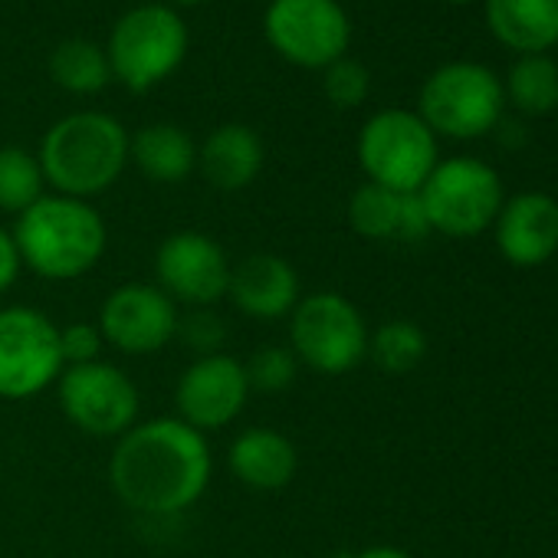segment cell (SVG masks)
Returning a JSON list of instances; mask_svg holds the SVG:
<instances>
[{
  "label": "cell",
  "instance_id": "obj_1",
  "mask_svg": "<svg viewBox=\"0 0 558 558\" xmlns=\"http://www.w3.org/2000/svg\"><path fill=\"white\" fill-rule=\"evenodd\" d=\"M214 476L207 434L181 417H151L125 430L109 453L112 493L138 515L171 519L201 502Z\"/></svg>",
  "mask_w": 558,
  "mask_h": 558
},
{
  "label": "cell",
  "instance_id": "obj_2",
  "mask_svg": "<svg viewBox=\"0 0 558 558\" xmlns=\"http://www.w3.org/2000/svg\"><path fill=\"white\" fill-rule=\"evenodd\" d=\"M14 240L31 269L50 283H73L93 272L109 246V227L93 201L44 194L14 223Z\"/></svg>",
  "mask_w": 558,
  "mask_h": 558
},
{
  "label": "cell",
  "instance_id": "obj_3",
  "mask_svg": "<svg viewBox=\"0 0 558 558\" xmlns=\"http://www.w3.org/2000/svg\"><path fill=\"white\" fill-rule=\"evenodd\" d=\"M129 132L125 125L96 109L70 112L53 122L40 142V168L53 194L93 201L106 194L129 165Z\"/></svg>",
  "mask_w": 558,
  "mask_h": 558
},
{
  "label": "cell",
  "instance_id": "obj_4",
  "mask_svg": "<svg viewBox=\"0 0 558 558\" xmlns=\"http://www.w3.org/2000/svg\"><path fill=\"white\" fill-rule=\"evenodd\" d=\"M187 24L168 4H142L125 11L109 37V66L129 93H148L174 76L187 57Z\"/></svg>",
  "mask_w": 558,
  "mask_h": 558
},
{
  "label": "cell",
  "instance_id": "obj_5",
  "mask_svg": "<svg viewBox=\"0 0 558 558\" xmlns=\"http://www.w3.org/2000/svg\"><path fill=\"white\" fill-rule=\"evenodd\" d=\"M506 96L502 80L473 60H453L437 66L417 96V116L434 135L457 142L480 138L502 122Z\"/></svg>",
  "mask_w": 558,
  "mask_h": 558
},
{
  "label": "cell",
  "instance_id": "obj_6",
  "mask_svg": "<svg viewBox=\"0 0 558 558\" xmlns=\"http://www.w3.org/2000/svg\"><path fill=\"white\" fill-rule=\"evenodd\" d=\"M368 336L362 310L336 290L310 293L290 313V349L300 368L326 378L355 372L368 359Z\"/></svg>",
  "mask_w": 558,
  "mask_h": 558
},
{
  "label": "cell",
  "instance_id": "obj_7",
  "mask_svg": "<svg viewBox=\"0 0 558 558\" xmlns=\"http://www.w3.org/2000/svg\"><path fill=\"white\" fill-rule=\"evenodd\" d=\"M437 161V135L411 109H381L359 132V165L388 191L417 194Z\"/></svg>",
  "mask_w": 558,
  "mask_h": 558
},
{
  "label": "cell",
  "instance_id": "obj_8",
  "mask_svg": "<svg viewBox=\"0 0 558 558\" xmlns=\"http://www.w3.org/2000/svg\"><path fill=\"white\" fill-rule=\"evenodd\" d=\"M430 230L444 236H476L496 223L502 207V181L480 158H447L437 161L430 178L417 191Z\"/></svg>",
  "mask_w": 558,
  "mask_h": 558
},
{
  "label": "cell",
  "instance_id": "obj_9",
  "mask_svg": "<svg viewBox=\"0 0 558 558\" xmlns=\"http://www.w3.org/2000/svg\"><path fill=\"white\" fill-rule=\"evenodd\" d=\"M60 375V326L37 306L0 310V398H37L53 388Z\"/></svg>",
  "mask_w": 558,
  "mask_h": 558
},
{
  "label": "cell",
  "instance_id": "obj_10",
  "mask_svg": "<svg viewBox=\"0 0 558 558\" xmlns=\"http://www.w3.org/2000/svg\"><path fill=\"white\" fill-rule=\"evenodd\" d=\"M263 34L287 63L300 70H326L345 57L352 21L339 0H269Z\"/></svg>",
  "mask_w": 558,
  "mask_h": 558
},
{
  "label": "cell",
  "instance_id": "obj_11",
  "mask_svg": "<svg viewBox=\"0 0 558 558\" xmlns=\"http://www.w3.org/2000/svg\"><path fill=\"white\" fill-rule=\"evenodd\" d=\"M57 398L66 421L99 440H119L138 424L142 395L138 385L112 362L73 365L57 378Z\"/></svg>",
  "mask_w": 558,
  "mask_h": 558
},
{
  "label": "cell",
  "instance_id": "obj_12",
  "mask_svg": "<svg viewBox=\"0 0 558 558\" xmlns=\"http://www.w3.org/2000/svg\"><path fill=\"white\" fill-rule=\"evenodd\" d=\"M230 269L227 250L201 230L168 233L155 250V287L187 310H214L227 300Z\"/></svg>",
  "mask_w": 558,
  "mask_h": 558
},
{
  "label": "cell",
  "instance_id": "obj_13",
  "mask_svg": "<svg viewBox=\"0 0 558 558\" xmlns=\"http://www.w3.org/2000/svg\"><path fill=\"white\" fill-rule=\"evenodd\" d=\"M181 306L155 283H122L99 306V332L122 355H155L178 336Z\"/></svg>",
  "mask_w": 558,
  "mask_h": 558
},
{
  "label": "cell",
  "instance_id": "obj_14",
  "mask_svg": "<svg viewBox=\"0 0 558 558\" xmlns=\"http://www.w3.org/2000/svg\"><path fill=\"white\" fill-rule=\"evenodd\" d=\"M250 395L253 391L240 359L227 352L204 355L194 359L174 385V417H181L201 434L223 430L243 414Z\"/></svg>",
  "mask_w": 558,
  "mask_h": 558
},
{
  "label": "cell",
  "instance_id": "obj_15",
  "mask_svg": "<svg viewBox=\"0 0 558 558\" xmlns=\"http://www.w3.org/2000/svg\"><path fill=\"white\" fill-rule=\"evenodd\" d=\"M227 300L240 316L256 323L290 319V313L303 300L300 272L279 253H250L230 269Z\"/></svg>",
  "mask_w": 558,
  "mask_h": 558
},
{
  "label": "cell",
  "instance_id": "obj_16",
  "mask_svg": "<svg viewBox=\"0 0 558 558\" xmlns=\"http://www.w3.org/2000/svg\"><path fill=\"white\" fill-rule=\"evenodd\" d=\"M496 243L512 266H542L558 250V201L525 191L502 201L496 214Z\"/></svg>",
  "mask_w": 558,
  "mask_h": 558
},
{
  "label": "cell",
  "instance_id": "obj_17",
  "mask_svg": "<svg viewBox=\"0 0 558 558\" xmlns=\"http://www.w3.org/2000/svg\"><path fill=\"white\" fill-rule=\"evenodd\" d=\"M230 476L256 493L287 489L300 473V450L293 437L276 427H246L227 447Z\"/></svg>",
  "mask_w": 558,
  "mask_h": 558
},
{
  "label": "cell",
  "instance_id": "obj_18",
  "mask_svg": "<svg viewBox=\"0 0 558 558\" xmlns=\"http://www.w3.org/2000/svg\"><path fill=\"white\" fill-rule=\"evenodd\" d=\"M349 223L359 236L378 243H421L434 233L417 194H398L372 181L355 187V194L349 197Z\"/></svg>",
  "mask_w": 558,
  "mask_h": 558
},
{
  "label": "cell",
  "instance_id": "obj_19",
  "mask_svg": "<svg viewBox=\"0 0 558 558\" xmlns=\"http://www.w3.org/2000/svg\"><path fill=\"white\" fill-rule=\"evenodd\" d=\"M263 161H266L263 138L240 122H227L214 129L204 138V145H197V171L210 187L227 194L250 187L259 178Z\"/></svg>",
  "mask_w": 558,
  "mask_h": 558
},
{
  "label": "cell",
  "instance_id": "obj_20",
  "mask_svg": "<svg viewBox=\"0 0 558 558\" xmlns=\"http://www.w3.org/2000/svg\"><path fill=\"white\" fill-rule=\"evenodd\" d=\"M486 27L519 57L558 47V0H486Z\"/></svg>",
  "mask_w": 558,
  "mask_h": 558
},
{
  "label": "cell",
  "instance_id": "obj_21",
  "mask_svg": "<svg viewBox=\"0 0 558 558\" xmlns=\"http://www.w3.org/2000/svg\"><path fill=\"white\" fill-rule=\"evenodd\" d=\"M129 161L155 184H181L197 168V145L181 125L151 122L129 138Z\"/></svg>",
  "mask_w": 558,
  "mask_h": 558
},
{
  "label": "cell",
  "instance_id": "obj_22",
  "mask_svg": "<svg viewBox=\"0 0 558 558\" xmlns=\"http://www.w3.org/2000/svg\"><path fill=\"white\" fill-rule=\"evenodd\" d=\"M502 96L522 116L555 112L558 109V63L548 53L519 57L502 80Z\"/></svg>",
  "mask_w": 558,
  "mask_h": 558
},
{
  "label": "cell",
  "instance_id": "obj_23",
  "mask_svg": "<svg viewBox=\"0 0 558 558\" xmlns=\"http://www.w3.org/2000/svg\"><path fill=\"white\" fill-rule=\"evenodd\" d=\"M50 76L60 89H66L73 96H96L109 86L112 66H109V57L99 44L73 37L53 50Z\"/></svg>",
  "mask_w": 558,
  "mask_h": 558
},
{
  "label": "cell",
  "instance_id": "obj_24",
  "mask_svg": "<svg viewBox=\"0 0 558 558\" xmlns=\"http://www.w3.org/2000/svg\"><path fill=\"white\" fill-rule=\"evenodd\" d=\"M427 355V336L411 319H391L368 336V359L385 375H411Z\"/></svg>",
  "mask_w": 558,
  "mask_h": 558
},
{
  "label": "cell",
  "instance_id": "obj_25",
  "mask_svg": "<svg viewBox=\"0 0 558 558\" xmlns=\"http://www.w3.org/2000/svg\"><path fill=\"white\" fill-rule=\"evenodd\" d=\"M47 194L40 158L21 145L0 148V210L21 217Z\"/></svg>",
  "mask_w": 558,
  "mask_h": 558
},
{
  "label": "cell",
  "instance_id": "obj_26",
  "mask_svg": "<svg viewBox=\"0 0 558 558\" xmlns=\"http://www.w3.org/2000/svg\"><path fill=\"white\" fill-rule=\"evenodd\" d=\"M246 381L256 395H283L300 378V362L290 345H263L246 362Z\"/></svg>",
  "mask_w": 558,
  "mask_h": 558
},
{
  "label": "cell",
  "instance_id": "obj_27",
  "mask_svg": "<svg viewBox=\"0 0 558 558\" xmlns=\"http://www.w3.org/2000/svg\"><path fill=\"white\" fill-rule=\"evenodd\" d=\"M323 89H326V99L336 109H359L368 99L372 76H368L365 63H359L352 57H342V60H336V63H329L323 70Z\"/></svg>",
  "mask_w": 558,
  "mask_h": 558
},
{
  "label": "cell",
  "instance_id": "obj_28",
  "mask_svg": "<svg viewBox=\"0 0 558 558\" xmlns=\"http://www.w3.org/2000/svg\"><path fill=\"white\" fill-rule=\"evenodd\" d=\"M174 339L184 342V349H191L197 359L217 355L227 345V323L214 310H187V316L178 319Z\"/></svg>",
  "mask_w": 558,
  "mask_h": 558
},
{
  "label": "cell",
  "instance_id": "obj_29",
  "mask_svg": "<svg viewBox=\"0 0 558 558\" xmlns=\"http://www.w3.org/2000/svg\"><path fill=\"white\" fill-rule=\"evenodd\" d=\"M106 339L99 332L96 323H70L60 326V355H63V368L73 365H93L102 359Z\"/></svg>",
  "mask_w": 558,
  "mask_h": 558
},
{
  "label": "cell",
  "instance_id": "obj_30",
  "mask_svg": "<svg viewBox=\"0 0 558 558\" xmlns=\"http://www.w3.org/2000/svg\"><path fill=\"white\" fill-rule=\"evenodd\" d=\"M21 269H24V259H21L17 240L8 227H0V296L14 290V283L21 279Z\"/></svg>",
  "mask_w": 558,
  "mask_h": 558
},
{
  "label": "cell",
  "instance_id": "obj_31",
  "mask_svg": "<svg viewBox=\"0 0 558 558\" xmlns=\"http://www.w3.org/2000/svg\"><path fill=\"white\" fill-rule=\"evenodd\" d=\"M345 558H414V555L404 551V548H398V545H368V548L349 551Z\"/></svg>",
  "mask_w": 558,
  "mask_h": 558
},
{
  "label": "cell",
  "instance_id": "obj_32",
  "mask_svg": "<svg viewBox=\"0 0 558 558\" xmlns=\"http://www.w3.org/2000/svg\"><path fill=\"white\" fill-rule=\"evenodd\" d=\"M174 4H184V8H194V4H204V0H174Z\"/></svg>",
  "mask_w": 558,
  "mask_h": 558
},
{
  "label": "cell",
  "instance_id": "obj_33",
  "mask_svg": "<svg viewBox=\"0 0 558 558\" xmlns=\"http://www.w3.org/2000/svg\"><path fill=\"white\" fill-rule=\"evenodd\" d=\"M450 4H473V0H450Z\"/></svg>",
  "mask_w": 558,
  "mask_h": 558
}]
</instances>
